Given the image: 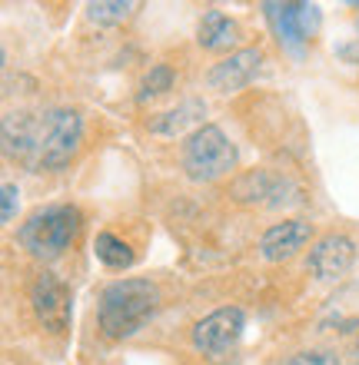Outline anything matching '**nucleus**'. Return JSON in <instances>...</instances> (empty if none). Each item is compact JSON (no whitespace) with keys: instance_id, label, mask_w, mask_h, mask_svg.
Here are the masks:
<instances>
[{"instance_id":"nucleus-15","label":"nucleus","mask_w":359,"mask_h":365,"mask_svg":"<svg viewBox=\"0 0 359 365\" xmlns=\"http://www.w3.org/2000/svg\"><path fill=\"white\" fill-rule=\"evenodd\" d=\"M93 252H97V259L107 266V269H130L133 266V250L126 246L120 236L113 232H100L97 240H93Z\"/></svg>"},{"instance_id":"nucleus-16","label":"nucleus","mask_w":359,"mask_h":365,"mask_svg":"<svg viewBox=\"0 0 359 365\" xmlns=\"http://www.w3.org/2000/svg\"><path fill=\"white\" fill-rule=\"evenodd\" d=\"M133 10H136L133 0H97V4H87V17L97 27H117Z\"/></svg>"},{"instance_id":"nucleus-8","label":"nucleus","mask_w":359,"mask_h":365,"mask_svg":"<svg viewBox=\"0 0 359 365\" xmlns=\"http://www.w3.org/2000/svg\"><path fill=\"white\" fill-rule=\"evenodd\" d=\"M233 196L240 202H260V206L280 210V206L300 202V186L290 176H276V173H266V170H250V173L236 176Z\"/></svg>"},{"instance_id":"nucleus-20","label":"nucleus","mask_w":359,"mask_h":365,"mask_svg":"<svg viewBox=\"0 0 359 365\" xmlns=\"http://www.w3.org/2000/svg\"><path fill=\"white\" fill-rule=\"evenodd\" d=\"M353 359H356V365H359V342H356V352H353Z\"/></svg>"},{"instance_id":"nucleus-7","label":"nucleus","mask_w":359,"mask_h":365,"mask_svg":"<svg viewBox=\"0 0 359 365\" xmlns=\"http://www.w3.org/2000/svg\"><path fill=\"white\" fill-rule=\"evenodd\" d=\"M30 306L37 312L40 326L60 336L70 322V289L67 282L57 276V272H37V279L30 282Z\"/></svg>"},{"instance_id":"nucleus-14","label":"nucleus","mask_w":359,"mask_h":365,"mask_svg":"<svg viewBox=\"0 0 359 365\" xmlns=\"http://www.w3.org/2000/svg\"><path fill=\"white\" fill-rule=\"evenodd\" d=\"M203 113H206L203 100H186V103H180L176 110H166V113L156 116L153 123H150V130L160 133V136H180L183 130H190V126L200 123ZM196 130H200V126H196Z\"/></svg>"},{"instance_id":"nucleus-11","label":"nucleus","mask_w":359,"mask_h":365,"mask_svg":"<svg viewBox=\"0 0 359 365\" xmlns=\"http://www.w3.org/2000/svg\"><path fill=\"white\" fill-rule=\"evenodd\" d=\"M313 240V222L306 220H283L276 226L263 232L260 240V256L266 262H283V259H293L296 252Z\"/></svg>"},{"instance_id":"nucleus-3","label":"nucleus","mask_w":359,"mask_h":365,"mask_svg":"<svg viewBox=\"0 0 359 365\" xmlns=\"http://www.w3.org/2000/svg\"><path fill=\"white\" fill-rule=\"evenodd\" d=\"M84 140V120L70 106H50L34 113V136H30V160L34 170H60L74 160Z\"/></svg>"},{"instance_id":"nucleus-10","label":"nucleus","mask_w":359,"mask_h":365,"mask_svg":"<svg viewBox=\"0 0 359 365\" xmlns=\"http://www.w3.org/2000/svg\"><path fill=\"white\" fill-rule=\"evenodd\" d=\"M260 63H263L260 47H243V50H236V53H230L226 60H220L216 67H210L206 83H210V90H216V93H236V90H243L256 77Z\"/></svg>"},{"instance_id":"nucleus-13","label":"nucleus","mask_w":359,"mask_h":365,"mask_svg":"<svg viewBox=\"0 0 359 365\" xmlns=\"http://www.w3.org/2000/svg\"><path fill=\"white\" fill-rule=\"evenodd\" d=\"M30 136H34V113L27 110L4 113V156L30 160Z\"/></svg>"},{"instance_id":"nucleus-2","label":"nucleus","mask_w":359,"mask_h":365,"mask_svg":"<svg viewBox=\"0 0 359 365\" xmlns=\"http://www.w3.org/2000/svg\"><path fill=\"white\" fill-rule=\"evenodd\" d=\"M80 232V210L70 202H50L40 206L17 226V242L27 256L40 262H54L74 246Z\"/></svg>"},{"instance_id":"nucleus-1","label":"nucleus","mask_w":359,"mask_h":365,"mask_svg":"<svg viewBox=\"0 0 359 365\" xmlns=\"http://www.w3.org/2000/svg\"><path fill=\"white\" fill-rule=\"evenodd\" d=\"M160 309V289L150 279H117L100 292V306H97V319H100V332L113 342L120 339L136 336L140 329L156 316Z\"/></svg>"},{"instance_id":"nucleus-6","label":"nucleus","mask_w":359,"mask_h":365,"mask_svg":"<svg viewBox=\"0 0 359 365\" xmlns=\"http://www.w3.org/2000/svg\"><path fill=\"white\" fill-rule=\"evenodd\" d=\"M246 329V312L240 306H223L193 326V349L206 359H220L240 342Z\"/></svg>"},{"instance_id":"nucleus-12","label":"nucleus","mask_w":359,"mask_h":365,"mask_svg":"<svg viewBox=\"0 0 359 365\" xmlns=\"http://www.w3.org/2000/svg\"><path fill=\"white\" fill-rule=\"evenodd\" d=\"M236 40H240V30H236L233 20L216 7L206 10L200 27H196V43L203 50H230Z\"/></svg>"},{"instance_id":"nucleus-17","label":"nucleus","mask_w":359,"mask_h":365,"mask_svg":"<svg viewBox=\"0 0 359 365\" xmlns=\"http://www.w3.org/2000/svg\"><path fill=\"white\" fill-rule=\"evenodd\" d=\"M173 83H176L173 70L166 67V63H156V67H150V73L140 80V93H136V100L146 103V100H153V96H163V93L173 90Z\"/></svg>"},{"instance_id":"nucleus-4","label":"nucleus","mask_w":359,"mask_h":365,"mask_svg":"<svg viewBox=\"0 0 359 365\" xmlns=\"http://www.w3.org/2000/svg\"><path fill=\"white\" fill-rule=\"evenodd\" d=\"M183 173L193 182H216L236 166V146L230 136L213 123H203L200 130L186 136L183 143Z\"/></svg>"},{"instance_id":"nucleus-5","label":"nucleus","mask_w":359,"mask_h":365,"mask_svg":"<svg viewBox=\"0 0 359 365\" xmlns=\"http://www.w3.org/2000/svg\"><path fill=\"white\" fill-rule=\"evenodd\" d=\"M263 14L270 20L276 40L290 53H303V43L320 30V7L316 4H276V0H266Z\"/></svg>"},{"instance_id":"nucleus-18","label":"nucleus","mask_w":359,"mask_h":365,"mask_svg":"<svg viewBox=\"0 0 359 365\" xmlns=\"http://www.w3.org/2000/svg\"><path fill=\"white\" fill-rule=\"evenodd\" d=\"M283 365H340V356L330 352V349H306V352H296Z\"/></svg>"},{"instance_id":"nucleus-19","label":"nucleus","mask_w":359,"mask_h":365,"mask_svg":"<svg viewBox=\"0 0 359 365\" xmlns=\"http://www.w3.org/2000/svg\"><path fill=\"white\" fill-rule=\"evenodd\" d=\"M0 200H4L0 220H4V222H14V216H17V202H20V190L14 186V182H4V190H0Z\"/></svg>"},{"instance_id":"nucleus-9","label":"nucleus","mask_w":359,"mask_h":365,"mask_svg":"<svg viewBox=\"0 0 359 365\" xmlns=\"http://www.w3.org/2000/svg\"><path fill=\"white\" fill-rule=\"evenodd\" d=\"M353 259H356V242L343 232H330L316 240V246L310 250V259H306V269L313 272V279L320 282H333L350 272Z\"/></svg>"}]
</instances>
